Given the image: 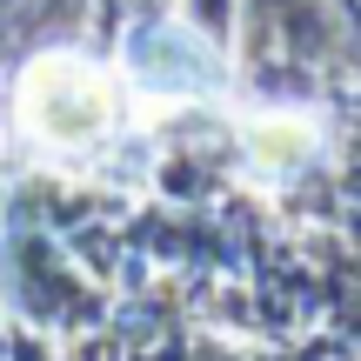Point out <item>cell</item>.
<instances>
[{
	"label": "cell",
	"mask_w": 361,
	"mask_h": 361,
	"mask_svg": "<svg viewBox=\"0 0 361 361\" xmlns=\"http://www.w3.org/2000/svg\"><path fill=\"white\" fill-rule=\"evenodd\" d=\"M20 114L47 147H67L74 154V147H94L114 128L121 101H114V80L101 67H87L80 54H47L20 80Z\"/></svg>",
	"instance_id": "1"
},
{
	"label": "cell",
	"mask_w": 361,
	"mask_h": 361,
	"mask_svg": "<svg viewBox=\"0 0 361 361\" xmlns=\"http://www.w3.org/2000/svg\"><path fill=\"white\" fill-rule=\"evenodd\" d=\"M128 74H134V87L154 94V101H194V94L221 87V54L207 47L201 34H188V27L154 20V27H141V34L128 40Z\"/></svg>",
	"instance_id": "2"
},
{
	"label": "cell",
	"mask_w": 361,
	"mask_h": 361,
	"mask_svg": "<svg viewBox=\"0 0 361 361\" xmlns=\"http://www.w3.org/2000/svg\"><path fill=\"white\" fill-rule=\"evenodd\" d=\"M301 147H308V128L301 121H261L255 128V154L261 161H295Z\"/></svg>",
	"instance_id": "3"
}]
</instances>
